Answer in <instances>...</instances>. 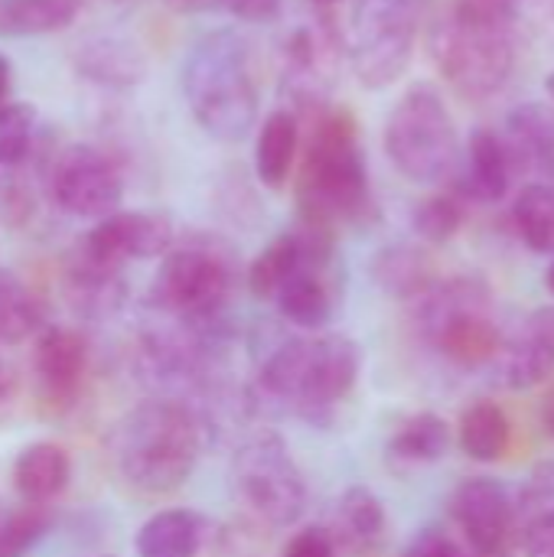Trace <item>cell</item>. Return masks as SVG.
Returning a JSON list of instances; mask_svg holds the SVG:
<instances>
[{
  "instance_id": "1",
  "label": "cell",
  "mask_w": 554,
  "mask_h": 557,
  "mask_svg": "<svg viewBox=\"0 0 554 557\" xmlns=\"http://www.w3.org/2000/svg\"><path fill=\"white\" fill-rule=\"evenodd\" d=\"M300 219L333 232L336 225L366 222L372 215V183L356 117L346 108H323L310 114V131L300 140Z\"/></svg>"
},
{
  "instance_id": "2",
  "label": "cell",
  "mask_w": 554,
  "mask_h": 557,
  "mask_svg": "<svg viewBox=\"0 0 554 557\" xmlns=\"http://www.w3.org/2000/svg\"><path fill=\"white\" fill-rule=\"evenodd\" d=\"M183 98L212 140H245L255 131L261 108L251 42L235 29L202 36L183 62Z\"/></svg>"
},
{
  "instance_id": "3",
  "label": "cell",
  "mask_w": 554,
  "mask_h": 557,
  "mask_svg": "<svg viewBox=\"0 0 554 557\" xmlns=\"http://www.w3.org/2000/svg\"><path fill=\"white\" fill-rule=\"evenodd\" d=\"M202 428L186 405L147 401L134 408L111 437L114 470L147 496L176 493L196 470Z\"/></svg>"
},
{
  "instance_id": "4",
  "label": "cell",
  "mask_w": 554,
  "mask_h": 557,
  "mask_svg": "<svg viewBox=\"0 0 554 557\" xmlns=\"http://www.w3.org/2000/svg\"><path fill=\"white\" fill-rule=\"evenodd\" d=\"M359 369V343L343 333H327L317 339H287L278 346L261 369V385L271 398H281L317 421L327 418L353 392Z\"/></svg>"
},
{
  "instance_id": "5",
  "label": "cell",
  "mask_w": 554,
  "mask_h": 557,
  "mask_svg": "<svg viewBox=\"0 0 554 557\" xmlns=\"http://www.w3.org/2000/svg\"><path fill=\"white\" fill-rule=\"evenodd\" d=\"M385 153L405 180L421 186L457 173V124L434 85L418 82L395 101L385 121Z\"/></svg>"
},
{
  "instance_id": "6",
  "label": "cell",
  "mask_w": 554,
  "mask_h": 557,
  "mask_svg": "<svg viewBox=\"0 0 554 557\" xmlns=\"http://www.w3.org/2000/svg\"><path fill=\"white\" fill-rule=\"evenodd\" d=\"M418 326L451 362L477 369L496 362L503 333L490 317V287L477 277L431 284L418 297Z\"/></svg>"
},
{
  "instance_id": "7",
  "label": "cell",
  "mask_w": 554,
  "mask_h": 557,
  "mask_svg": "<svg viewBox=\"0 0 554 557\" xmlns=\"http://www.w3.org/2000/svg\"><path fill=\"white\" fill-rule=\"evenodd\" d=\"M431 59L460 95H496L516 65L513 23L451 13L431 29Z\"/></svg>"
},
{
  "instance_id": "8",
  "label": "cell",
  "mask_w": 554,
  "mask_h": 557,
  "mask_svg": "<svg viewBox=\"0 0 554 557\" xmlns=\"http://www.w3.org/2000/svg\"><path fill=\"white\" fill-rule=\"evenodd\" d=\"M418 13L411 0H353L343 49L362 88H392L415 59Z\"/></svg>"
},
{
  "instance_id": "9",
  "label": "cell",
  "mask_w": 554,
  "mask_h": 557,
  "mask_svg": "<svg viewBox=\"0 0 554 557\" xmlns=\"http://www.w3.org/2000/svg\"><path fill=\"white\" fill-rule=\"evenodd\" d=\"M235 281L232 255L216 242L173 245L150 284L153 304L183 323H212L229 304Z\"/></svg>"
},
{
  "instance_id": "10",
  "label": "cell",
  "mask_w": 554,
  "mask_h": 557,
  "mask_svg": "<svg viewBox=\"0 0 554 557\" xmlns=\"http://www.w3.org/2000/svg\"><path fill=\"white\" fill-rule=\"evenodd\" d=\"M235 493L268 525H291L300 519L307 503L304 476L287 450V444L274 434L248 441L232 463Z\"/></svg>"
},
{
  "instance_id": "11",
  "label": "cell",
  "mask_w": 554,
  "mask_h": 557,
  "mask_svg": "<svg viewBox=\"0 0 554 557\" xmlns=\"http://www.w3.org/2000/svg\"><path fill=\"white\" fill-rule=\"evenodd\" d=\"M49 199L75 219H104L124 199L118 163L95 144H69L49 163Z\"/></svg>"
},
{
  "instance_id": "12",
  "label": "cell",
  "mask_w": 554,
  "mask_h": 557,
  "mask_svg": "<svg viewBox=\"0 0 554 557\" xmlns=\"http://www.w3.org/2000/svg\"><path fill=\"white\" fill-rule=\"evenodd\" d=\"M343 55V36L330 23H304L287 33L281 46V88L291 95V111L300 114H317L330 98L336 65Z\"/></svg>"
},
{
  "instance_id": "13",
  "label": "cell",
  "mask_w": 554,
  "mask_h": 557,
  "mask_svg": "<svg viewBox=\"0 0 554 557\" xmlns=\"http://www.w3.org/2000/svg\"><path fill=\"white\" fill-rule=\"evenodd\" d=\"M451 516L477 557H503L516 525V503L500 480L473 476L451 496Z\"/></svg>"
},
{
  "instance_id": "14",
  "label": "cell",
  "mask_w": 554,
  "mask_h": 557,
  "mask_svg": "<svg viewBox=\"0 0 554 557\" xmlns=\"http://www.w3.org/2000/svg\"><path fill=\"white\" fill-rule=\"evenodd\" d=\"M98 261L121 268L124 261L163 258L173 248V222L160 212H111L78 242Z\"/></svg>"
},
{
  "instance_id": "15",
  "label": "cell",
  "mask_w": 554,
  "mask_h": 557,
  "mask_svg": "<svg viewBox=\"0 0 554 557\" xmlns=\"http://www.w3.org/2000/svg\"><path fill=\"white\" fill-rule=\"evenodd\" d=\"M554 372V307L532 310L513 336H503L496 356L500 385L526 392Z\"/></svg>"
},
{
  "instance_id": "16",
  "label": "cell",
  "mask_w": 554,
  "mask_h": 557,
  "mask_svg": "<svg viewBox=\"0 0 554 557\" xmlns=\"http://www.w3.org/2000/svg\"><path fill=\"white\" fill-rule=\"evenodd\" d=\"M85 359H88V346L75 330L46 326L39 333L36 352H33V369H36L39 392L52 408L69 405L75 398L78 382L85 375Z\"/></svg>"
},
{
  "instance_id": "17",
  "label": "cell",
  "mask_w": 554,
  "mask_h": 557,
  "mask_svg": "<svg viewBox=\"0 0 554 557\" xmlns=\"http://www.w3.org/2000/svg\"><path fill=\"white\" fill-rule=\"evenodd\" d=\"M513 173H516V163L509 157L503 134H496L490 127H477L470 134L467 163L457 180L460 193L477 202H500L513 186Z\"/></svg>"
},
{
  "instance_id": "18",
  "label": "cell",
  "mask_w": 554,
  "mask_h": 557,
  "mask_svg": "<svg viewBox=\"0 0 554 557\" xmlns=\"http://www.w3.org/2000/svg\"><path fill=\"white\" fill-rule=\"evenodd\" d=\"M75 69L82 78L101 88H134L147 75L144 52L124 36H91L75 52Z\"/></svg>"
},
{
  "instance_id": "19",
  "label": "cell",
  "mask_w": 554,
  "mask_h": 557,
  "mask_svg": "<svg viewBox=\"0 0 554 557\" xmlns=\"http://www.w3.org/2000/svg\"><path fill=\"white\" fill-rule=\"evenodd\" d=\"M509 157L526 170L554 173V108L545 101H522L506 114L503 134Z\"/></svg>"
},
{
  "instance_id": "20",
  "label": "cell",
  "mask_w": 554,
  "mask_h": 557,
  "mask_svg": "<svg viewBox=\"0 0 554 557\" xmlns=\"http://www.w3.org/2000/svg\"><path fill=\"white\" fill-rule=\"evenodd\" d=\"M300 117L291 108L271 111L255 134V173L268 189H284L300 157Z\"/></svg>"
},
{
  "instance_id": "21",
  "label": "cell",
  "mask_w": 554,
  "mask_h": 557,
  "mask_svg": "<svg viewBox=\"0 0 554 557\" xmlns=\"http://www.w3.org/2000/svg\"><path fill=\"white\" fill-rule=\"evenodd\" d=\"M69 480H72L69 454L59 444H49V441L29 444L13 463V490L29 506L52 503L56 496L65 493Z\"/></svg>"
},
{
  "instance_id": "22",
  "label": "cell",
  "mask_w": 554,
  "mask_h": 557,
  "mask_svg": "<svg viewBox=\"0 0 554 557\" xmlns=\"http://www.w3.org/2000/svg\"><path fill=\"white\" fill-rule=\"evenodd\" d=\"M65 290H69L72 304L85 313L114 310L124 297L121 268L98 261L82 245H75V251L65 261Z\"/></svg>"
},
{
  "instance_id": "23",
  "label": "cell",
  "mask_w": 554,
  "mask_h": 557,
  "mask_svg": "<svg viewBox=\"0 0 554 557\" xmlns=\"http://www.w3.org/2000/svg\"><path fill=\"white\" fill-rule=\"evenodd\" d=\"M333 535L349 552H372L385 539V506H382V499L366 486L346 490L340 496V503H336Z\"/></svg>"
},
{
  "instance_id": "24",
  "label": "cell",
  "mask_w": 554,
  "mask_h": 557,
  "mask_svg": "<svg viewBox=\"0 0 554 557\" xmlns=\"http://www.w3.org/2000/svg\"><path fill=\"white\" fill-rule=\"evenodd\" d=\"M82 0H0V39L62 33L75 23Z\"/></svg>"
},
{
  "instance_id": "25",
  "label": "cell",
  "mask_w": 554,
  "mask_h": 557,
  "mask_svg": "<svg viewBox=\"0 0 554 557\" xmlns=\"http://www.w3.org/2000/svg\"><path fill=\"white\" fill-rule=\"evenodd\" d=\"M202 545L199 519L186 509H163L150 516L137 532L140 557H196Z\"/></svg>"
},
{
  "instance_id": "26",
  "label": "cell",
  "mask_w": 554,
  "mask_h": 557,
  "mask_svg": "<svg viewBox=\"0 0 554 557\" xmlns=\"http://www.w3.org/2000/svg\"><path fill=\"white\" fill-rule=\"evenodd\" d=\"M372 277L385 294L415 297V300L434 284L431 261L415 245H389V248H382L376 255V261H372Z\"/></svg>"
},
{
  "instance_id": "27",
  "label": "cell",
  "mask_w": 554,
  "mask_h": 557,
  "mask_svg": "<svg viewBox=\"0 0 554 557\" xmlns=\"http://www.w3.org/2000/svg\"><path fill=\"white\" fill-rule=\"evenodd\" d=\"M451 450V428L438 414H415L389 441V457L408 467L438 463Z\"/></svg>"
},
{
  "instance_id": "28",
  "label": "cell",
  "mask_w": 554,
  "mask_h": 557,
  "mask_svg": "<svg viewBox=\"0 0 554 557\" xmlns=\"http://www.w3.org/2000/svg\"><path fill=\"white\" fill-rule=\"evenodd\" d=\"M460 447L477 463H496L509 447V421L493 401H477L460 418Z\"/></svg>"
},
{
  "instance_id": "29",
  "label": "cell",
  "mask_w": 554,
  "mask_h": 557,
  "mask_svg": "<svg viewBox=\"0 0 554 557\" xmlns=\"http://www.w3.org/2000/svg\"><path fill=\"white\" fill-rule=\"evenodd\" d=\"M304 251H300V238L297 232H284L278 235L248 268V290L258 297V300H274L278 290L284 287V281L297 271Z\"/></svg>"
},
{
  "instance_id": "30",
  "label": "cell",
  "mask_w": 554,
  "mask_h": 557,
  "mask_svg": "<svg viewBox=\"0 0 554 557\" xmlns=\"http://www.w3.org/2000/svg\"><path fill=\"white\" fill-rule=\"evenodd\" d=\"M516 228L522 242L539 251V255H554V186L549 183H532L516 196L513 206Z\"/></svg>"
},
{
  "instance_id": "31",
  "label": "cell",
  "mask_w": 554,
  "mask_h": 557,
  "mask_svg": "<svg viewBox=\"0 0 554 557\" xmlns=\"http://www.w3.org/2000/svg\"><path fill=\"white\" fill-rule=\"evenodd\" d=\"M42 330V310L20 277L0 271V346L26 343Z\"/></svg>"
},
{
  "instance_id": "32",
  "label": "cell",
  "mask_w": 554,
  "mask_h": 557,
  "mask_svg": "<svg viewBox=\"0 0 554 557\" xmlns=\"http://www.w3.org/2000/svg\"><path fill=\"white\" fill-rule=\"evenodd\" d=\"M36 108L26 101H10L0 108V166H20L33 153Z\"/></svg>"
},
{
  "instance_id": "33",
  "label": "cell",
  "mask_w": 554,
  "mask_h": 557,
  "mask_svg": "<svg viewBox=\"0 0 554 557\" xmlns=\"http://www.w3.org/2000/svg\"><path fill=\"white\" fill-rule=\"evenodd\" d=\"M460 222H464V209H460V199L457 196H428L415 206V215H411V225L415 232L431 242V245H444L451 242L457 232H460Z\"/></svg>"
},
{
  "instance_id": "34",
  "label": "cell",
  "mask_w": 554,
  "mask_h": 557,
  "mask_svg": "<svg viewBox=\"0 0 554 557\" xmlns=\"http://www.w3.org/2000/svg\"><path fill=\"white\" fill-rule=\"evenodd\" d=\"M49 529V512L46 506H29L13 509L0 519V557H23L26 548H33Z\"/></svg>"
},
{
  "instance_id": "35",
  "label": "cell",
  "mask_w": 554,
  "mask_h": 557,
  "mask_svg": "<svg viewBox=\"0 0 554 557\" xmlns=\"http://www.w3.org/2000/svg\"><path fill=\"white\" fill-rule=\"evenodd\" d=\"M519 506H529L532 509V519L535 516H545V512H554V463H542L532 473V480H529Z\"/></svg>"
},
{
  "instance_id": "36",
  "label": "cell",
  "mask_w": 554,
  "mask_h": 557,
  "mask_svg": "<svg viewBox=\"0 0 554 557\" xmlns=\"http://www.w3.org/2000/svg\"><path fill=\"white\" fill-rule=\"evenodd\" d=\"M405 557H470L464 548H460V542L457 539H451L447 532H441V529H424L411 545H408V552Z\"/></svg>"
},
{
  "instance_id": "37",
  "label": "cell",
  "mask_w": 554,
  "mask_h": 557,
  "mask_svg": "<svg viewBox=\"0 0 554 557\" xmlns=\"http://www.w3.org/2000/svg\"><path fill=\"white\" fill-rule=\"evenodd\" d=\"M336 555V545H333V535L327 529H304L297 532L287 548L284 557H333Z\"/></svg>"
},
{
  "instance_id": "38",
  "label": "cell",
  "mask_w": 554,
  "mask_h": 557,
  "mask_svg": "<svg viewBox=\"0 0 554 557\" xmlns=\"http://www.w3.org/2000/svg\"><path fill=\"white\" fill-rule=\"evenodd\" d=\"M522 548L526 557H554V512L529 519L522 532Z\"/></svg>"
},
{
  "instance_id": "39",
  "label": "cell",
  "mask_w": 554,
  "mask_h": 557,
  "mask_svg": "<svg viewBox=\"0 0 554 557\" xmlns=\"http://www.w3.org/2000/svg\"><path fill=\"white\" fill-rule=\"evenodd\" d=\"M219 7L225 13H232L235 20L245 23H268L281 13L284 0H219Z\"/></svg>"
},
{
  "instance_id": "40",
  "label": "cell",
  "mask_w": 554,
  "mask_h": 557,
  "mask_svg": "<svg viewBox=\"0 0 554 557\" xmlns=\"http://www.w3.org/2000/svg\"><path fill=\"white\" fill-rule=\"evenodd\" d=\"M513 3L516 0H457L454 13H464V16H473V20L513 23Z\"/></svg>"
},
{
  "instance_id": "41",
  "label": "cell",
  "mask_w": 554,
  "mask_h": 557,
  "mask_svg": "<svg viewBox=\"0 0 554 557\" xmlns=\"http://www.w3.org/2000/svg\"><path fill=\"white\" fill-rule=\"evenodd\" d=\"M10 91H13V65H10V59L0 52V108L10 104Z\"/></svg>"
},
{
  "instance_id": "42",
  "label": "cell",
  "mask_w": 554,
  "mask_h": 557,
  "mask_svg": "<svg viewBox=\"0 0 554 557\" xmlns=\"http://www.w3.org/2000/svg\"><path fill=\"white\" fill-rule=\"evenodd\" d=\"M13 388H16V379H13V369L0 359V405L13 395Z\"/></svg>"
},
{
  "instance_id": "43",
  "label": "cell",
  "mask_w": 554,
  "mask_h": 557,
  "mask_svg": "<svg viewBox=\"0 0 554 557\" xmlns=\"http://www.w3.org/2000/svg\"><path fill=\"white\" fill-rule=\"evenodd\" d=\"M170 7L183 10V13H199V10H212L219 7V0H167Z\"/></svg>"
},
{
  "instance_id": "44",
  "label": "cell",
  "mask_w": 554,
  "mask_h": 557,
  "mask_svg": "<svg viewBox=\"0 0 554 557\" xmlns=\"http://www.w3.org/2000/svg\"><path fill=\"white\" fill-rule=\"evenodd\" d=\"M542 424H545V431L554 437V388L545 395V401H542Z\"/></svg>"
},
{
  "instance_id": "45",
  "label": "cell",
  "mask_w": 554,
  "mask_h": 557,
  "mask_svg": "<svg viewBox=\"0 0 554 557\" xmlns=\"http://www.w3.org/2000/svg\"><path fill=\"white\" fill-rule=\"evenodd\" d=\"M310 3H317V7H336V3H343V0H310Z\"/></svg>"
},
{
  "instance_id": "46",
  "label": "cell",
  "mask_w": 554,
  "mask_h": 557,
  "mask_svg": "<svg viewBox=\"0 0 554 557\" xmlns=\"http://www.w3.org/2000/svg\"><path fill=\"white\" fill-rule=\"evenodd\" d=\"M549 290L554 294V261H552V268H549Z\"/></svg>"
},
{
  "instance_id": "47",
  "label": "cell",
  "mask_w": 554,
  "mask_h": 557,
  "mask_svg": "<svg viewBox=\"0 0 554 557\" xmlns=\"http://www.w3.org/2000/svg\"><path fill=\"white\" fill-rule=\"evenodd\" d=\"M549 95H552V98H554V72H552V75H549Z\"/></svg>"
},
{
  "instance_id": "48",
  "label": "cell",
  "mask_w": 554,
  "mask_h": 557,
  "mask_svg": "<svg viewBox=\"0 0 554 557\" xmlns=\"http://www.w3.org/2000/svg\"><path fill=\"white\" fill-rule=\"evenodd\" d=\"M3 516H7V512H3V503H0V519H3Z\"/></svg>"
},
{
  "instance_id": "49",
  "label": "cell",
  "mask_w": 554,
  "mask_h": 557,
  "mask_svg": "<svg viewBox=\"0 0 554 557\" xmlns=\"http://www.w3.org/2000/svg\"><path fill=\"white\" fill-rule=\"evenodd\" d=\"M101 557H114V555H101Z\"/></svg>"
}]
</instances>
